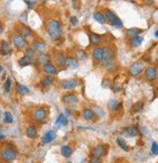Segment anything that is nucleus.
<instances>
[{
	"mask_svg": "<svg viewBox=\"0 0 158 163\" xmlns=\"http://www.w3.org/2000/svg\"><path fill=\"white\" fill-rule=\"evenodd\" d=\"M80 82L77 78H68V79H63L60 81V87L63 90L66 91H72L76 89Z\"/></svg>",
	"mask_w": 158,
	"mask_h": 163,
	"instance_id": "nucleus-5",
	"label": "nucleus"
},
{
	"mask_svg": "<svg viewBox=\"0 0 158 163\" xmlns=\"http://www.w3.org/2000/svg\"><path fill=\"white\" fill-rule=\"evenodd\" d=\"M143 103L142 102H137V103H135L134 105H133V108H132V110L134 113H140L141 110H142V108H143Z\"/></svg>",
	"mask_w": 158,
	"mask_h": 163,
	"instance_id": "nucleus-34",
	"label": "nucleus"
},
{
	"mask_svg": "<svg viewBox=\"0 0 158 163\" xmlns=\"http://www.w3.org/2000/svg\"><path fill=\"white\" fill-rule=\"evenodd\" d=\"M77 1H78V0H72V2H73V3H76Z\"/></svg>",
	"mask_w": 158,
	"mask_h": 163,
	"instance_id": "nucleus-49",
	"label": "nucleus"
},
{
	"mask_svg": "<svg viewBox=\"0 0 158 163\" xmlns=\"http://www.w3.org/2000/svg\"><path fill=\"white\" fill-rule=\"evenodd\" d=\"M73 153V147L69 145H64L61 147V154L63 157L69 158Z\"/></svg>",
	"mask_w": 158,
	"mask_h": 163,
	"instance_id": "nucleus-22",
	"label": "nucleus"
},
{
	"mask_svg": "<svg viewBox=\"0 0 158 163\" xmlns=\"http://www.w3.org/2000/svg\"><path fill=\"white\" fill-rule=\"evenodd\" d=\"M26 136L30 140H36L38 138V130L34 124H30L26 128Z\"/></svg>",
	"mask_w": 158,
	"mask_h": 163,
	"instance_id": "nucleus-13",
	"label": "nucleus"
},
{
	"mask_svg": "<svg viewBox=\"0 0 158 163\" xmlns=\"http://www.w3.org/2000/svg\"><path fill=\"white\" fill-rule=\"evenodd\" d=\"M66 60H67V56H64L63 53H57L55 56V63L57 66H60V68H66Z\"/></svg>",
	"mask_w": 158,
	"mask_h": 163,
	"instance_id": "nucleus-19",
	"label": "nucleus"
},
{
	"mask_svg": "<svg viewBox=\"0 0 158 163\" xmlns=\"http://www.w3.org/2000/svg\"><path fill=\"white\" fill-rule=\"evenodd\" d=\"M42 71L45 75L55 77L59 74V68L56 65V64L52 63L51 61L42 66Z\"/></svg>",
	"mask_w": 158,
	"mask_h": 163,
	"instance_id": "nucleus-6",
	"label": "nucleus"
},
{
	"mask_svg": "<svg viewBox=\"0 0 158 163\" xmlns=\"http://www.w3.org/2000/svg\"><path fill=\"white\" fill-rule=\"evenodd\" d=\"M89 38H90V43L92 45H99V44H100L103 41L102 36L99 34H96V33H93V32H91L89 34Z\"/></svg>",
	"mask_w": 158,
	"mask_h": 163,
	"instance_id": "nucleus-27",
	"label": "nucleus"
},
{
	"mask_svg": "<svg viewBox=\"0 0 158 163\" xmlns=\"http://www.w3.org/2000/svg\"><path fill=\"white\" fill-rule=\"evenodd\" d=\"M3 71V68H2V65H0V72H2Z\"/></svg>",
	"mask_w": 158,
	"mask_h": 163,
	"instance_id": "nucleus-48",
	"label": "nucleus"
},
{
	"mask_svg": "<svg viewBox=\"0 0 158 163\" xmlns=\"http://www.w3.org/2000/svg\"><path fill=\"white\" fill-rule=\"evenodd\" d=\"M3 29H4V26H3V24L0 22V34L3 32Z\"/></svg>",
	"mask_w": 158,
	"mask_h": 163,
	"instance_id": "nucleus-44",
	"label": "nucleus"
},
{
	"mask_svg": "<svg viewBox=\"0 0 158 163\" xmlns=\"http://www.w3.org/2000/svg\"><path fill=\"white\" fill-rule=\"evenodd\" d=\"M66 163H71L70 161H67V162H66Z\"/></svg>",
	"mask_w": 158,
	"mask_h": 163,
	"instance_id": "nucleus-50",
	"label": "nucleus"
},
{
	"mask_svg": "<svg viewBox=\"0 0 158 163\" xmlns=\"http://www.w3.org/2000/svg\"><path fill=\"white\" fill-rule=\"evenodd\" d=\"M154 35H155V37H158V29H156V31H155Z\"/></svg>",
	"mask_w": 158,
	"mask_h": 163,
	"instance_id": "nucleus-46",
	"label": "nucleus"
},
{
	"mask_svg": "<svg viewBox=\"0 0 158 163\" xmlns=\"http://www.w3.org/2000/svg\"><path fill=\"white\" fill-rule=\"evenodd\" d=\"M49 116V109L45 106L36 107L32 110V118L37 123H45Z\"/></svg>",
	"mask_w": 158,
	"mask_h": 163,
	"instance_id": "nucleus-3",
	"label": "nucleus"
},
{
	"mask_svg": "<svg viewBox=\"0 0 158 163\" xmlns=\"http://www.w3.org/2000/svg\"><path fill=\"white\" fill-rule=\"evenodd\" d=\"M26 56L28 57L30 59H31V60H33V59L35 58V51L32 48H27L26 50Z\"/></svg>",
	"mask_w": 158,
	"mask_h": 163,
	"instance_id": "nucleus-38",
	"label": "nucleus"
},
{
	"mask_svg": "<svg viewBox=\"0 0 158 163\" xmlns=\"http://www.w3.org/2000/svg\"><path fill=\"white\" fill-rule=\"evenodd\" d=\"M157 74L158 71L153 65H149L145 70V78L147 81H154L157 78Z\"/></svg>",
	"mask_w": 158,
	"mask_h": 163,
	"instance_id": "nucleus-12",
	"label": "nucleus"
},
{
	"mask_svg": "<svg viewBox=\"0 0 158 163\" xmlns=\"http://www.w3.org/2000/svg\"><path fill=\"white\" fill-rule=\"evenodd\" d=\"M107 150H106V146L103 144H100L95 146L92 149L91 151V155L92 157H96V158H102L103 156L106 154Z\"/></svg>",
	"mask_w": 158,
	"mask_h": 163,
	"instance_id": "nucleus-10",
	"label": "nucleus"
},
{
	"mask_svg": "<svg viewBox=\"0 0 158 163\" xmlns=\"http://www.w3.org/2000/svg\"><path fill=\"white\" fill-rule=\"evenodd\" d=\"M31 48L35 51V53L41 54V53H45V51H46V49H47V45H46V43L43 42V41L35 40V41H33V43H32Z\"/></svg>",
	"mask_w": 158,
	"mask_h": 163,
	"instance_id": "nucleus-16",
	"label": "nucleus"
},
{
	"mask_svg": "<svg viewBox=\"0 0 158 163\" xmlns=\"http://www.w3.org/2000/svg\"><path fill=\"white\" fill-rule=\"evenodd\" d=\"M0 53L3 56L9 55L11 53V45L9 42L1 41V44H0Z\"/></svg>",
	"mask_w": 158,
	"mask_h": 163,
	"instance_id": "nucleus-24",
	"label": "nucleus"
},
{
	"mask_svg": "<svg viewBox=\"0 0 158 163\" xmlns=\"http://www.w3.org/2000/svg\"><path fill=\"white\" fill-rule=\"evenodd\" d=\"M93 110H94L95 115H98L99 117H103L105 115L104 109L102 108H100V107H95L94 108H93Z\"/></svg>",
	"mask_w": 158,
	"mask_h": 163,
	"instance_id": "nucleus-37",
	"label": "nucleus"
},
{
	"mask_svg": "<svg viewBox=\"0 0 158 163\" xmlns=\"http://www.w3.org/2000/svg\"><path fill=\"white\" fill-rule=\"evenodd\" d=\"M123 134L127 137H136L138 134H139V128L138 126L136 125H133V126H130V127H127L124 129L123 131Z\"/></svg>",
	"mask_w": 158,
	"mask_h": 163,
	"instance_id": "nucleus-20",
	"label": "nucleus"
},
{
	"mask_svg": "<svg viewBox=\"0 0 158 163\" xmlns=\"http://www.w3.org/2000/svg\"><path fill=\"white\" fill-rule=\"evenodd\" d=\"M89 163H100V158L91 157V159L89 160Z\"/></svg>",
	"mask_w": 158,
	"mask_h": 163,
	"instance_id": "nucleus-43",
	"label": "nucleus"
},
{
	"mask_svg": "<svg viewBox=\"0 0 158 163\" xmlns=\"http://www.w3.org/2000/svg\"><path fill=\"white\" fill-rule=\"evenodd\" d=\"M86 57V54H85V52L84 51H78L77 52V59H80V60H82V59H85Z\"/></svg>",
	"mask_w": 158,
	"mask_h": 163,
	"instance_id": "nucleus-42",
	"label": "nucleus"
},
{
	"mask_svg": "<svg viewBox=\"0 0 158 163\" xmlns=\"http://www.w3.org/2000/svg\"><path fill=\"white\" fill-rule=\"evenodd\" d=\"M116 142H117V145L119 146V147H121L122 150L123 151H129V146H128V145L126 144V142H125V140L122 138V137H118L117 138V140H116Z\"/></svg>",
	"mask_w": 158,
	"mask_h": 163,
	"instance_id": "nucleus-33",
	"label": "nucleus"
},
{
	"mask_svg": "<svg viewBox=\"0 0 158 163\" xmlns=\"http://www.w3.org/2000/svg\"><path fill=\"white\" fill-rule=\"evenodd\" d=\"M26 2L27 3V6H30V7L32 6V2H30V1H26Z\"/></svg>",
	"mask_w": 158,
	"mask_h": 163,
	"instance_id": "nucleus-45",
	"label": "nucleus"
},
{
	"mask_svg": "<svg viewBox=\"0 0 158 163\" xmlns=\"http://www.w3.org/2000/svg\"><path fill=\"white\" fill-rule=\"evenodd\" d=\"M54 77L52 76H48V75H44L41 79H40V85L43 89H48L51 87L54 84Z\"/></svg>",
	"mask_w": 158,
	"mask_h": 163,
	"instance_id": "nucleus-18",
	"label": "nucleus"
},
{
	"mask_svg": "<svg viewBox=\"0 0 158 163\" xmlns=\"http://www.w3.org/2000/svg\"><path fill=\"white\" fill-rule=\"evenodd\" d=\"M143 1H146V2H148V3H150V2H152L153 0H143Z\"/></svg>",
	"mask_w": 158,
	"mask_h": 163,
	"instance_id": "nucleus-47",
	"label": "nucleus"
},
{
	"mask_svg": "<svg viewBox=\"0 0 158 163\" xmlns=\"http://www.w3.org/2000/svg\"><path fill=\"white\" fill-rule=\"evenodd\" d=\"M11 88H12V79L8 77L4 83V92L6 94H9L11 92Z\"/></svg>",
	"mask_w": 158,
	"mask_h": 163,
	"instance_id": "nucleus-35",
	"label": "nucleus"
},
{
	"mask_svg": "<svg viewBox=\"0 0 158 163\" xmlns=\"http://www.w3.org/2000/svg\"><path fill=\"white\" fill-rule=\"evenodd\" d=\"M143 41V37L142 36H140V35H137V36H133V37L130 38V40H129V43H130V45L132 47H140L142 45V43Z\"/></svg>",
	"mask_w": 158,
	"mask_h": 163,
	"instance_id": "nucleus-26",
	"label": "nucleus"
},
{
	"mask_svg": "<svg viewBox=\"0 0 158 163\" xmlns=\"http://www.w3.org/2000/svg\"><path fill=\"white\" fill-rule=\"evenodd\" d=\"M143 70H145V64L142 61H137L133 63L130 68H129V73H130V75L136 77V76H139L143 71Z\"/></svg>",
	"mask_w": 158,
	"mask_h": 163,
	"instance_id": "nucleus-8",
	"label": "nucleus"
},
{
	"mask_svg": "<svg viewBox=\"0 0 158 163\" xmlns=\"http://www.w3.org/2000/svg\"><path fill=\"white\" fill-rule=\"evenodd\" d=\"M105 16L106 22H109V25L112 26L113 27H115V28H122L123 27V23H122V21L111 10L107 9L105 11Z\"/></svg>",
	"mask_w": 158,
	"mask_h": 163,
	"instance_id": "nucleus-4",
	"label": "nucleus"
},
{
	"mask_svg": "<svg viewBox=\"0 0 158 163\" xmlns=\"http://www.w3.org/2000/svg\"><path fill=\"white\" fill-rule=\"evenodd\" d=\"M67 124H68V120L66 117V115H64L63 113H60L56 119L55 126L57 128H60V127H62V126H67Z\"/></svg>",
	"mask_w": 158,
	"mask_h": 163,
	"instance_id": "nucleus-23",
	"label": "nucleus"
},
{
	"mask_svg": "<svg viewBox=\"0 0 158 163\" xmlns=\"http://www.w3.org/2000/svg\"><path fill=\"white\" fill-rule=\"evenodd\" d=\"M81 115L85 120H93L95 117V113L90 108H84L81 112Z\"/></svg>",
	"mask_w": 158,
	"mask_h": 163,
	"instance_id": "nucleus-21",
	"label": "nucleus"
},
{
	"mask_svg": "<svg viewBox=\"0 0 158 163\" xmlns=\"http://www.w3.org/2000/svg\"><path fill=\"white\" fill-rule=\"evenodd\" d=\"M18 64H19V65L21 66V68H25V66H28V65H32V60L28 57H26V56H24L18 61Z\"/></svg>",
	"mask_w": 158,
	"mask_h": 163,
	"instance_id": "nucleus-31",
	"label": "nucleus"
},
{
	"mask_svg": "<svg viewBox=\"0 0 158 163\" xmlns=\"http://www.w3.org/2000/svg\"><path fill=\"white\" fill-rule=\"evenodd\" d=\"M104 56H105V50L104 47H100L97 46L94 48L92 52V57H93V60H94L96 63L98 64H102L103 60H104Z\"/></svg>",
	"mask_w": 158,
	"mask_h": 163,
	"instance_id": "nucleus-11",
	"label": "nucleus"
},
{
	"mask_svg": "<svg viewBox=\"0 0 158 163\" xmlns=\"http://www.w3.org/2000/svg\"><path fill=\"white\" fill-rule=\"evenodd\" d=\"M3 120H4V123H6V124H11V123H13L14 118H13L12 113H11L10 112H6V113H4Z\"/></svg>",
	"mask_w": 158,
	"mask_h": 163,
	"instance_id": "nucleus-36",
	"label": "nucleus"
},
{
	"mask_svg": "<svg viewBox=\"0 0 158 163\" xmlns=\"http://www.w3.org/2000/svg\"><path fill=\"white\" fill-rule=\"evenodd\" d=\"M47 32L50 38L58 40L63 35V25L57 20H50L47 24Z\"/></svg>",
	"mask_w": 158,
	"mask_h": 163,
	"instance_id": "nucleus-1",
	"label": "nucleus"
},
{
	"mask_svg": "<svg viewBox=\"0 0 158 163\" xmlns=\"http://www.w3.org/2000/svg\"><path fill=\"white\" fill-rule=\"evenodd\" d=\"M151 152L152 154L156 155L158 154V143L157 142H153L152 146H151Z\"/></svg>",
	"mask_w": 158,
	"mask_h": 163,
	"instance_id": "nucleus-39",
	"label": "nucleus"
},
{
	"mask_svg": "<svg viewBox=\"0 0 158 163\" xmlns=\"http://www.w3.org/2000/svg\"><path fill=\"white\" fill-rule=\"evenodd\" d=\"M20 34L21 36H24L25 38H27L32 36V31L30 27H28L26 26H21L20 27Z\"/></svg>",
	"mask_w": 158,
	"mask_h": 163,
	"instance_id": "nucleus-28",
	"label": "nucleus"
},
{
	"mask_svg": "<svg viewBox=\"0 0 158 163\" xmlns=\"http://www.w3.org/2000/svg\"><path fill=\"white\" fill-rule=\"evenodd\" d=\"M0 163H3V162H2V161H0Z\"/></svg>",
	"mask_w": 158,
	"mask_h": 163,
	"instance_id": "nucleus-51",
	"label": "nucleus"
},
{
	"mask_svg": "<svg viewBox=\"0 0 158 163\" xmlns=\"http://www.w3.org/2000/svg\"><path fill=\"white\" fill-rule=\"evenodd\" d=\"M51 62V56L47 53H41L38 54V56L35 59V63H36L37 66H43L45 64Z\"/></svg>",
	"mask_w": 158,
	"mask_h": 163,
	"instance_id": "nucleus-15",
	"label": "nucleus"
},
{
	"mask_svg": "<svg viewBox=\"0 0 158 163\" xmlns=\"http://www.w3.org/2000/svg\"><path fill=\"white\" fill-rule=\"evenodd\" d=\"M107 107L112 112H115V110H118L121 107H122V103L118 102L117 100H110L109 103H107Z\"/></svg>",
	"mask_w": 158,
	"mask_h": 163,
	"instance_id": "nucleus-29",
	"label": "nucleus"
},
{
	"mask_svg": "<svg viewBox=\"0 0 158 163\" xmlns=\"http://www.w3.org/2000/svg\"><path fill=\"white\" fill-rule=\"evenodd\" d=\"M16 91H17V93H19L21 96H26V95H28L30 93V88H28L27 86H26L24 84H21V83H18V82L16 84Z\"/></svg>",
	"mask_w": 158,
	"mask_h": 163,
	"instance_id": "nucleus-25",
	"label": "nucleus"
},
{
	"mask_svg": "<svg viewBox=\"0 0 158 163\" xmlns=\"http://www.w3.org/2000/svg\"><path fill=\"white\" fill-rule=\"evenodd\" d=\"M18 157V150L13 145H6L0 150V158L2 161L7 163H12Z\"/></svg>",
	"mask_w": 158,
	"mask_h": 163,
	"instance_id": "nucleus-2",
	"label": "nucleus"
},
{
	"mask_svg": "<svg viewBox=\"0 0 158 163\" xmlns=\"http://www.w3.org/2000/svg\"><path fill=\"white\" fill-rule=\"evenodd\" d=\"M12 42H13V45L15 46L17 49L21 50V49H25L27 46V41L26 38H25L24 36H21L20 33L15 34L12 37Z\"/></svg>",
	"mask_w": 158,
	"mask_h": 163,
	"instance_id": "nucleus-9",
	"label": "nucleus"
},
{
	"mask_svg": "<svg viewBox=\"0 0 158 163\" xmlns=\"http://www.w3.org/2000/svg\"><path fill=\"white\" fill-rule=\"evenodd\" d=\"M79 66V61L76 57L73 56H67L66 60V68L75 70Z\"/></svg>",
	"mask_w": 158,
	"mask_h": 163,
	"instance_id": "nucleus-17",
	"label": "nucleus"
},
{
	"mask_svg": "<svg viewBox=\"0 0 158 163\" xmlns=\"http://www.w3.org/2000/svg\"><path fill=\"white\" fill-rule=\"evenodd\" d=\"M157 78H158V74H157Z\"/></svg>",
	"mask_w": 158,
	"mask_h": 163,
	"instance_id": "nucleus-52",
	"label": "nucleus"
},
{
	"mask_svg": "<svg viewBox=\"0 0 158 163\" xmlns=\"http://www.w3.org/2000/svg\"><path fill=\"white\" fill-rule=\"evenodd\" d=\"M93 17H94V20L97 22V23L100 24V25H104L106 23V19H105V16L100 12H95L94 15H93Z\"/></svg>",
	"mask_w": 158,
	"mask_h": 163,
	"instance_id": "nucleus-30",
	"label": "nucleus"
},
{
	"mask_svg": "<svg viewBox=\"0 0 158 163\" xmlns=\"http://www.w3.org/2000/svg\"><path fill=\"white\" fill-rule=\"evenodd\" d=\"M142 32V29H140L138 27H131V28L127 29V34L129 36H131V37H133V36L140 35Z\"/></svg>",
	"mask_w": 158,
	"mask_h": 163,
	"instance_id": "nucleus-32",
	"label": "nucleus"
},
{
	"mask_svg": "<svg viewBox=\"0 0 158 163\" xmlns=\"http://www.w3.org/2000/svg\"><path fill=\"white\" fill-rule=\"evenodd\" d=\"M110 88H111V90L113 91V92H119L120 90H121V86H120V84H118V83H113L111 86H110Z\"/></svg>",
	"mask_w": 158,
	"mask_h": 163,
	"instance_id": "nucleus-40",
	"label": "nucleus"
},
{
	"mask_svg": "<svg viewBox=\"0 0 158 163\" xmlns=\"http://www.w3.org/2000/svg\"><path fill=\"white\" fill-rule=\"evenodd\" d=\"M57 138V132L55 130H50L48 132H46L44 135L41 138V143L43 145H47L52 143L53 141H55V139Z\"/></svg>",
	"mask_w": 158,
	"mask_h": 163,
	"instance_id": "nucleus-14",
	"label": "nucleus"
},
{
	"mask_svg": "<svg viewBox=\"0 0 158 163\" xmlns=\"http://www.w3.org/2000/svg\"><path fill=\"white\" fill-rule=\"evenodd\" d=\"M69 22H70L71 26H77V24H78V19H77V17L72 16V17H70V18H69Z\"/></svg>",
	"mask_w": 158,
	"mask_h": 163,
	"instance_id": "nucleus-41",
	"label": "nucleus"
},
{
	"mask_svg": "<svg viewBox=\"0 0 158 163\" xmlns=\"http://www.w3.org/2000/svg\"><path fill=\"white\" fill-rule=\"evenodd\" d=\"M62 102L64 105H74L79 102V96L77 93L72 91H67L62 96Z\"/></svg>",
	"mask_w": 158,
	"mask_h": 163,
	"instance_id": "nucleus-7",
	"label": "nucleus"
}]
</instances>
